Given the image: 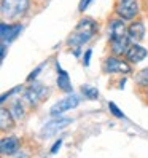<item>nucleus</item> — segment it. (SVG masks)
<instances>
[{
    "label": "nucleus",
    "instance_id": "nucleus-8",
    "mask_svg": "<svg viewBox=\"0 0 148 158\" xmlns=\"http://www.w3.org/2000/svg\"><path fill=\"white\" fill-rule=\"evenodd\" d=\"M22 32V24L21 23H10V21H3L0 24V39H2L3 43L10 45L13 40H16L19 34Z\"/></svg>",
    "mask_w": 148,
    "mask_h": 158
},
{
    "label": "nucleus",
    "instance_id": "nucleus-6",
    "mask_svg": "<svg viewBox=\"0 0 148 158\" xmlns=\"http://www.w3.org/2000/svg\"><path fill=\"white\" fill-rule=\"evenodd\" d=\"M72 122H73V120L69 118V117L58 115L56 118H53V120H50V122H46V123L42 126V129H40V133H38V134H40L42 139L53 137L54 134H58L59 131H62L64 128H67Z\"/></svg>",
    "mask_w": 148,
    "mask_h": 158
},
{
    "label": "nucleus",
    "instance_id": "nucleus-25",
    "mask_svg": "<svg viewBox=\"0 0 148 158\" xmlns=\"http://www.w3.org/2000/svg\"><path fill=\"white\" fill-rule=\"evenodd\" d=\"M146 96H148V89H146Z\"/></svg>",
    "mask_w": 148,
    "mask_h": 158
},
{
    "label": "nucleus",
    "instance_id": "nucleus-10",
    "mask_svg": "<svg viewBox=\"0 0 148 158\" xmlns=\"http://www.w3.org/2000/svg\"><path fill=\"white\" fill-rule=\"evenodd\" d=\"M131 39H129L127 35L124 37H118V39H112L110 40V50H112V54H115V56H126L127 50L131 48Z\"/></svg>",
    "mask_w": 148,
    "mask_h": 158
},
{
    "label": "nucleus",
    "instance_id": "nucleus-4",
    "mask_svg": "<svg viewBox=\"0 0 148 158\" xmlns=\"http://www.w3.org/2000/svg\"><path fill=\"white\" fill-rule=\"evenodd\" d=\"M102 70L107 72V73H121V75H129L132 72V67H131V62L126 61V59H121L119 56H112L105 58V61L102 62Z\"/></svg>",
    "mask_w": 148,
    "mask_h": 158
},
{
    "label": "nucleus",
    "instance_id": "nucleus-9",
    "mask_svg": "<svg viewBox=\"0 0 148 158\" xmlns=\"http://www.w3.org/2000/svg\"><path fill=\"white\" fill-rule=\"evenodd\" d=\"M19 148H21V139L16 136L3 137L2 142H0V153H2V156H13L19 152Z\"/></svg>",
    "mask_w": 148,
    "mask_h": 158
},
{
    "label": "nucleus",
    "instance_id": "nucleus-3",
    "mask_svg": "<svg viewBox=\"0 0 148 158\" xmlns=\"http://www.w3.org/2000/svg\"><path fill=\"white\" fill-rule=\"evenodd\" d=\"M48 94H50V88L45 86L43 83L34 80V83H30V85L24 89V96L22 98L27 102V106L35 109L37 106H40L42 102L48 98Z\"/></svg>",
    "mask_w": 148,
    "mask_h": 158
},
{
    "label": "nucleus",
    "instance_id": "nucleus-12",
    "mask_svg": "<svg viewBox=\"0 0 148 158\" xmlns=\"http://www.w3.org/2000/svg\"><path fill=\"white\" fill-rule=\"evenodd\" d=\"M146 56H148V51L143 48L142 45H138V43H132V45H131V48L127 50L124 59H126V61H129L131 64H138V62H142Z\"/></svg>",
    "mask_w": 148,
    "mask_h": 158
},
{
    "label": "nucleus",
    "instance_id": "nucleus-24",
    "mask_svg": "<svg viewBox=\"0 0 148 158\" xmlns=\"http://www.w3.org/2000/svg\"><path fill=\"white\" fill-rule=\"evenodd\" d=\"M61 145H62V139H59V141H56V144L53 145V148H51L50 152H51V153H56V152L59 150V147H61Z\"/></svg>",
    "mask_w": 148,
    "mask_h": 158
},
{
    "label": "nucleus",
    "instance_id": "nucleus-18",
    "mask_svg": "<svg viewBox=\"0 0 148 158\" xmlns=\"http://www.w3.org/2000/svg\"><path fill=\"white\" fill-rule=\"evenodd\" d=\"M81 93L85 94L86 99H91V101H94V99L99 98V91H97V88L91 86V85H83V86H81Z\"/></svg>",
    "mask_w": 148,
    "mask_h": 158
},
{
    "label": "nucleus",
    "instance_id": "nucleus-14",
    "mask_svg": "<svg viewBox=\"0 0 148 158\" xmlns=\"http://www.w3.org/2000/svg\"><path fill=\"white\" fill-rule=\"evenodd\" d=\"M56 69H58V80H56L58 88L64 93H72V81H70L69 73L59 66V62L56 64Z\"/></svg>",
    "mask_w": 148,
    "mask_h": 158
},
{
    "label": "nucleus",
    "instance_id": "nucleus-20",
    "mask_svg": "<svg viewBox=\"0 0 148 158\" xmlns=\"http://www.w3.org/2000/svg\"><path fill=\"white\" fill-rule=\"evenodd\" d=\"M108 109H110V112H112L116 118H124V114L118 109V106L115 104V102H108Z\"/></svg>",
    "mask_w": 148,
    "mask_h": 158
},
{
    "label": "nucleus",
    "instance_id": "nucleus-11",
    "mask_svg": "<svg viewBox=\"0 0 148 158\" xmlns=\"http://www.w3.org/2000/svg\"><path fill=\"white\" fill-rule=\"evenodd\" d=\"M127 35V26H126V19L123 18H115V19L110 21L108 26V39H118V37H124Z\"/></svg>",
    "mask_w": 148,
    "mask_h": 158
},
{
    "label": "nucleus",
    "instance_id": "nucleus-15",
    "mask_svg": "<svg viewBox=\"0 0 148 158\" xmlns=\"http://www.w3.org/2000/svg\"><path fill=\"white\" fill-rule=\"evenodd\" d=\"M14 122H16V118L13 117L11 110L6 109V107H2V110H0V129H2L3 133L10 131L14 126Z\"/></svg>",
    "mask_w": 148,
    "mask_h": 158
},
{
    "label": "nucleus",
    "instance_id": "nucleus-2",
    "mask_svg": "<svg viewBox=\"0 0 148 158\" xmlns=\"http://www.w3.org/2000/svg\"><path fill=\"white\" fill-rule=\"evenodd\" d=\"M0 10L5 21H18L30 10V0H2Z\"/></svg>",
    "mask_w": 148,
    "mask_h": 158
},
{
    "label": "nucleus",
    "instance_id": "nucleus-1",
    "mask_svg": "<svg viewBox=\"0 0 148 158\" xmlns=\"http://www.w3.org/2000/svg\"><path fill=\"white\" fill-rule=\"evenodd\" d=\"M99 31V24L92 18H83V19L75 26V29L67 39V46L73 50L75 56H80V50L83 45H86Z\"/></svg>",
    "mask_w": 148,
    "mask_h": 158
},
{
    "label": "nucleus",
    "instance_id": "nucleus-5",
    "mask_svg": "<svg viewBox=\"0 0 148 158\" xmlns=\"http://www.w3.org/2000/svg\"><path fill=\"white\" fill-rule=\"evenodd\" d=\"M115 13H116V16L123 18L126 21H134L138 16V13H140L138 0H116Z\"/></svg>",
    "mask_w": 148,
    "mask_h": 158
},
{
    "label": "nucleus",
    "instance_id": "nucleus-23",
    "mask_svg": "<svg viewBox=\"0 0 148 158\" xmlns=\"http://www.w3.org/2000/svg\"><path fill=\"white\" fill-rule=\"evenodd\" d=\"M92 2V0H81V2H80V5H78V10L83 13V11H85L86 10V8L89 6V3Z\"/></svg>",
    "mask_w": 148,
    "mask_h": 158
},
{
    "label": "nucleus",
    "instance_id": "nucleus-7",
    "mask_svg": "<svg viewBox=\"0 0 148 158\" xmlns=\"http://www.w3.org/2000/svg\"><path fill=\"white\" fill-rule=\"evenodd\" d=\"M78 104H80V96H77V94H72V93H70L69 96H66V98L59 99V101L56 102V104H54V106L50 109V115H53V117L62 115V114L69 112V110L75 109Z\"/></svg>",
    "mask_w": 148,
    "mask_h": 158
},
{
    "label": "nucleus",
    "instance_id": "nucleus-16",
    "mask_svg": "<svg viewBox=\"0 0 148 158\" xmlns=\"http://www.w3.org/2000/svg\"><path fill=\"white\" fill-rule=\"evenodd\" d=\"M26 104H27V102L24 101V98H22V99H21V98H18V99H14V101L11 102L10 110H11L13 117L16 118V122H18V120H22V118L26 117V114H27Z\"/></svg>",
    "mask_w": 148,
    "mask_h": 158
},
{
    "label": "nucleus",
    "instance_id": "nucleus-22",
    "mask_svg": "<svg viewBox=\"0 0 148 158\" xmlns=\"http://www.w3.org/2000/svg\"><path fill=\"white\" fill-rule=\"evenodd\" d=\"M91 54H92V50L89 48V50H86V53H85V58H83V64L88 67L89 66V61H91Z\"/></svg>",
    "mask_w": 148,
    "mask_h": 158
},
{
    "label": "nucleus",
    "instance_id": "nucleus-13",
    "mask_svg": "<svg viewBox=\"0 0 148 158\" xmlns=\"http://www.w3.org/2000/svg\"><path fill=\"white\" fill-rule=\"evenodd\" d=\"M127 37L131 39L132 43H138L143 40L145 37V24L142 21H131V24L127 26Z\"/></svg>",
    "mask_w": 148,
    "mask_h": 158
},
{
    "label": "nucleus",
    "instance_id": "nucleus-19",
    "mask_svg": "<svg viewBox=\"0 0 148 158\" xmlns=\"http://www.w3.org/2000/svg\"><path fill=\"white\" fill-rule=\"evenodd\" d=\"M24 88L19 85V86H14V88H11L10 91H6V93H3L2 94V98H0V102H2V104H5L6 102V99H10V98H13V94H16V93H19V91H22Z\"/></svg>",
    "mask_w": 148,
    "mask_h": 158
},
{
    "label": "nucleus",
    "instance_id": "nucleus-17",
    "mask_svg": "<svg viewBox=\"0 0 148 158\" xmlns=\"http://www.w3.org/2000/svg\"><path fill=\"white\" fill-rule=\"evenodd\" d=\"M135 83H137L138 88L148 89V67H146V69H142V70L135 75Z\"/></svg>",
    "mask_w": 148,
    "mask_h": 158
},
{
    "label": "nucleus",
    "instance_id": "nucleus-21",
    "mask_svg": "<svg viewBox=\"0 0 148 158\" xmlns=\"http://www.w3.org/2000/svg\"><path fill=\"white\" fill-rule=\"evenodd\" d=\"M45 66H46V62H43V64H40V66H38V67H37V69H35V70H34V72L30 73V75H29V77H27V81H32V80H35V78H37V75H38V73L42 72V69H43Z\"/></svg>",
    "mask_w": 148,
    "mask_h": 158
}]
</instances>
